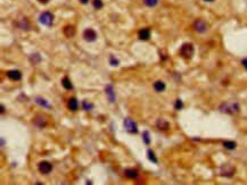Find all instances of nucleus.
Segmentation results:
<instances>
[{
	"label": "nucleus",
	"mask_w": 247,
	"mask_h": 185,
	"mask_svg": "<svg viewBox=\"0 0 247 185\" xmlns=\"http://www.w3.org/2000/svg\"><path fill=\"white\" fill-rule=\"evenodd\" d=\"M220 110L224 114H236L239 111V104L237 102H224L220 106Z\"/></svg>",
	"instance_id": "nucleus-1"
},
{
	"label": "nucleus",
	"mask_w": 247,
	"mask_h": 185,
	"mask_svg": "<svg viewBox=\"0 0 247 185\" xmlns=\"http://www.w3.org/2000/svg\"><path fill=\"white\" fill-rule=\"evenodd\" d=\"M195 49L191 43H183L182 47L180 48V56L184 59H190L194 56Z\"/></svg>",
	"instance_id": "nucleus-2"
},
{
	"label": "nucleus",
	"mask_w": 247,
	"mask_h": 185,
	"mask_svg": "<svg viewBox=\"0 0 247 185\" xmlns=\"http://www.w3.org/2000/svg\"><path fill=\"white\" fill-rule=\"evenodd\" d=\"M39 22L43 25H47V26H50L53 25V22H54V16L49 11H43L42 14H40L39 16Z\"/></svg>",
	"instance_id": "nucleus-3"
},
{
	"label": "nucleus",
	"mask_w": 247,
	"mask_h": 185,
	"mask_svg": "<svg viewBox=\"0 0 247 185\" xmlns=\"http://www.w3.org/2000/svg\"><path fill=\"white\" fill-rule=\"evenodd\" d=\"M123 124H124V128L129 133H131V134H137L138 133V126H137L136 122H133L131 118H129V117L125 118L124 122H123Z\"/></svg>",
	"instance_id": "nucleus-4"
},
{
	"label": "nucleus",
	"mask_w": 247,
	"mask_h": 185,
	"mask_svg": "<svg viewBox=\"0 0 247 185\" xmlns=\"http://www.w3.org/2000/svg\"><path fill=\"white\" fill-rule=\"evenodd\" d=\"M207 28H208V25L204 19H197L194 23V30L198 33H204L207 31Z\"/></svg>",
	"instance_id": "nucleus-5"
},
{
	"label": "nucleus",
	"mask_w": 247,
	"mask_h": 185,
	"mask_svg": "<svg viewBox=\"0 0 247 185\" xmlns=\"http://www.w3.org/2000/svg\"><path fill=\"white\" fill-rule=\"evenodd\" d=\"M220 174L224 177H231L234 174H235V167L230 164H226L221 167L220 169Z\"/></svg>",
	"instance_id": "nucleus-6"
},
{
	"label": "nucleus",
	"mask_w": 247,
	"mask_h": 185,
	"mask_svg": "<svg viewBox=\"0 0 247 185\" xmlns=\"http://www.w3.org/2000/svg\"><path fill=\"white\" fill-rule=\"evenodd\" d=\"M38 169H39V172H40L41 174L47 175V174H49V173L51 172L53 166H51V164L48 163V161H41V163L39 164V166H38Z\"/></svg>",
	"instance_id": "nucleus-7"
},
{
	"label": "nucleus",
	"mask_w": 247,
	"mask_h": 185,
	"mask_svg": "<svg viewBox=\"0 0 247 185\" xmlns=\"http://www.w3.org/2000/svg\"><path fill=\"white\" fill-rule=\"evenodd\" d=\"M83 39L85 41H88V42H93L97 39V33L92 28H87L83 32Z\"/></svg>",
	"instance_id": "nucleus-8"
},
{
	"label": "nucleus",
	"mask_w": 247,
	"mask_h": 185,
	"mask_svg": "<svg viewBox=\"0 0 247 185\" xmlns=\"http://www.w3.org/2000/svg\"><path fill=\"white\" fill-rule=\"evenodd\" d=\"M7 77L10 79L11 81H19L22 79V73L17 69H13V71H8L7 72Z\"/></svg>",
	"instance_id": "nucleus-9"
},
{
	"label": "nucleus",
	"mask_w": 247,
	"mask_h": 185,
	"mask_svg": "<svg viewBox=\"0 0 247 185\" xmlns=\"http://www.w3.org/2000/svg\"><path fill=\"white\" fill-rule=\"evenodd\" d=\"M156 127L160 130V131H167L168 128H170V123L167 122V120H165L164 118H160V119H157V122H156Z\"/></svg>",
	"instance_id": "nucleus-10"
},
{
	"label": "nucleus",
	"mask_w": 247,
	"mask_h": 185,
	"mask_svg": "<svg viewBox=\"0 0 247 185\" xmlns=\"http://www.w3.org/2000/svg\"><path fill=\"white\" fill-rule=\"evenodd\" d=\"M75 32L77 31H75V27L73 25H66L63 28V33L66 38H73L75 35Z\"/></svg>",
	"instance_id": "nucleus-11"
},
{
	"label": "nucleus",
	"mask_w": 247,
	"mask_h": 185,
	"mask_svg": "<svg viewBox=\"0 0 247 185\" xmlns=\"http://www.w3.org/2000/svg\"><path fill=\"white\" fill-rule=\"evenodd\" d=\"M105 92L107 94V96H108V99H109V102H115V93H114V90H113V85L112 84H108V85H106V88H105Z\"/></svg>",
	"instance_id": "nucleus-12"
},
{
	"label": "nucleus",
	"mask_w": 247,
	"mask_h": 185,
	"mask_svg": "<svg viewBox=\"0 0 247 185\" xmlns=\"http://www.w3.org/2000/svg\"><path fill=\"white\" fill-rule=\"evenodd\" d=\"M138 36H139L140 40L147 41V40H149V38H150V31H149L148 28H142V30L139 31Z\"/></svg>",
	"instance_id": "nucleus-13"
},
{
	"label": "nucleus",
	"mask_w": 247,
	"mask_h": 185,
	"mask_svg": "<svg viewBox=\"0 0 247 185\" xmlns=\"http://www.w3.org/2000/svg\"><path fill=\"white\" fill-rule=\"evenodd\" d=\"M67 107H69L70 110L77 111L78 108H79V102H78V100H77L75 98H70L69 101H67Z\"/></svg>",
	"instance_id": "nucleus-14"
},
{
	"label": "nucleus",
	"mask_w": 247,
	"mask_h": 185,
	"mask_svg": "<svg viewBox=\"0 0 247 185\" xmlns=\"http://www.w3.org/2000/svg\"><path fill=\"white\" fill-rule=\"evenodd\" d=\"M33 123L38 126V127H45L47 125V120L43 116H37L34 119H33Z\"/></svg>",
	"instance_id": "nucleus-15"
},
{
	"label": "nucleus",
	"mask_w": 247,
	"mask_h": 185,
	"mask_svg": "<svg viewBox=\"0 0 247 185\" xmlns=\"http://www.w3.org/2000/svg\"><path fill=\"white\" fill-rule=\"evenodd\" d=\"M17 25H18V27L19 28H22V30H24V31H29L30 30V23H29V20L24 17V18H22L18 23H17Z\"/></svg>",
	"instance_id": "nucleus-16"
},
{
	"label": "nucleus",
	"mask_w": 247,
	"mask_h": 185,
	"mask_svg": "<svg viewBox=\"0 0 247 185\" xmlns=\"http://www.w3.org/2000/svg\"><path fill=\"white\" fill-rule=\"evenodd\" d=\"M124 175H125V177H128L130 180H136L139 174H138V172L136 169H126L124 172Z\"/></svg>",
	"instance_id": "nucleus-17"
},
{
	"label": "nucleus",
	"mask_w": 247,
	"mask_h": 185,
	"mask_svg": "<svg viewBox=\"0 0 247 185\" xmlns=\"http://www.w3.org/2000/svg\"><path fill=\"white\" fill-rule=\"evenodd\" d=\"M165 88H166V85H165V83L163 81H156L154 83V90L156 92H163L165 90Z\"/></svg>",
	"instance_id": "nucleus-18"
},
{
	"label": "nucleus",
	"mask_w": 247,
	"mask_h": 185,
	"mask_svg": "<svg viewBox=\"0 0 247 185\" xmlns=\"http://www.w3.org/2000/svg\"><path fill=\"white\" fill-rule=\"evenodd\" d=\"M29 60L31 61V64L32 65H37V64H39L40 61H41V57H40V55L39 54H32L30 57H29Z\"/></svg>",
	"instance_id": "nucleus-19"
},
{
	"label": "nucleus",
	"mask_w": 247,
	"mask_h": 185,
	"mask_svg": "<svg viewBox=\"0 0 247 185\" xmlns=\"http://www.w3.org/2000/svg\"><path fill=\"white\" fill-rule=\"evenodd\" d=\"M62 85H63L66 90H72V89H73V85H72V83H71V81H70V79H69L67 76L63 77V80H62Z\"/></svg>",
	"instance_id": "nucleus-20"
},
{
	"label": "nucleus",
	"mask_w": 247,
	"mask_h": 185,
	"mask_svg": "<svg viewBox=\"0 0 247 185\" xmlns=\"http://www.w3.org/2000/svg\"><path fill=\"white\" fill-rule=\"evenodd\" d=\"M223 147H224L226 149H228V150H234V149L237 147V144H236V142H234V141H224V142H223Z\"/></svg>",
	"instance_id": "nucleus-21"
},
{
	"label": "nucleus",
	"mask_w": 247,
	"mask_h": 185,
	"mask_svg": "<svg viewBox=\"0 0 247 185\" xmlns=\"http://www.w3.org/2000/svg\"><path fill=\"white\" fill-rule=\"evenodd\" d=\"M147 157H148V159H149L152 163H154V164H157V158H156V156H155L154 151H152V150H148V151H147Z\"/></svg>",
	"instance_id": "nucleus-22"
},
{
	"label": "nucleus",
	"mask_w": 247,
	"mask_h": 185,
	"mask_svg": "<svg viewBox=\"0 0 247 185\" xmlns=\"http://www.w3.org/2000/svg\"><path fill=\"white\" fill-rule=\"evenodd\" d=\"M35 101H37V103H39L40 106H43V107H47V108H49L50 107V104L43 99V98H40V96H37L35 98Z\"/></svg>",
	"instance_id": "nucleus-23"
},
{
	"label": "nucleus",
	"mask_w": 247,
	"mask_h": 185,
	"mask_svg": "<svg viewBox=\"0 0 247 185\" xmlns=\"http://www.w3.org/2000/svg\"><path fill=\"white\" fill-rule=\"evenodd\" d=\"M142 140H144L145 144H147V145L150 143V139H149V133H148V131L142 132Z\"/></svg>",
	"instance_id": "nucleus-24"
},
{
	"label": "nucleus",
	"mask_w": 247,
	"mask_h": 185,
	"mask_svg": "<svg viewBox=\"0 0 247 185\" xmlns=\"http://www.w3.org/2000/svg\"><path fill=\"white\" fill-rule=\"evenodd\" d=\"M82 107L84 110H92L93 108V104L91 102H88V101H83L82 102Z\"/></svg>",
	"instance_id": "nucleus-25"
},
{
	"label": "nucleus",
	"mask_w": 247,
	"mask_h": 185,
	"mask_svg": "<svg viewBox=\"0 0 247 185\" xmlns=\"http://www.w3.org/2000/svg\"><path fill=\"white\" fill-rule=\"evenodd\" d=\"M92 5H93V7H95L96 9H100V8H103V6H104V3H103L101 0H93V1H92Z\"/></svg>",
	"instance_id": "nucleus-26"
},
{
	"label": "nucleus",
	"mask_w": 247,
	"mask_h": 185,
	"mask_svg": "<svg viewBox=\"0 0 247 185\" xmlns=\"http://www.w3.org/2000/svg\"><path fill=\"white\" fill-rule=\"evenodd\" d=\"M144 2H145V5L148 6V7H155V6L157 5L158 0H144Z\"/></svg>",
	"instance_id": "nucleus-27"
},
{
	"label": "nucleus",
	"mask_w": 247,
	"mask_h": 185,
	"mask_svg": "<svg viewBox=\"0 0 247 185\" xmlns=\"http://www.w3.org/2000/svg\"><path fill=\"white\" fill-rule=\"evenodd\" d=\"M174 108H175L176 110H181V109L183 108V103H182V101H181L180 99H176V101H175V103H174Z\"/></svg>",
	"instance_id": "nucleus-28"
},
{
	"label": "nucleus",
	"mask_w": 247,
	"mask_h": 185,
	"mask_svg": "<svg viewBox=\"0 0 247 185\" xmlns=\"http://www.w3.org/2000/svg\"><path fill=\"white\" fill-rule=\"evenodd\" d=\"M109 64H111L112 66H119V60H117L116 58H114V56H111V58H109Z\"/></svg>",
	"instance_id": "nucleus-29"
},
{
	"label": "nucleus",
	"mask_w": 247,
	"mask_h": 185,
	"mask_svg": "<svg viewBox=\"0 0 247 185\" xmlns=\"http://www.w3.org/2000/svg\"><path fill=\"white\" fill-rule=\"evenodd\" d=\"M242 64H243V66L247 69V59H243V60H242Z\"/></svg>",
	"instance_id": "nucleus-30"
},
{
	"label": "nucleus",
	"mask_w": 247,
	"mask_h": 185,
	"mask_svg": "<svg viewBox=\"0 0 247 185\" xmlns=\"http://www.w3.org/2000/svg\"><path fill=\"white\" fill-rule=\"evenodd\" d=\"M81 3H83V5H85V3H88L89 2V0H79Z\"/></svg>",
	"instance_id": "nucleus-31"
},
{
	"label": "nucleus",
	"mask_w": 247,
	"mask_h": 185,
	"mask_svg": "<svg viewBox=\"0 0 247 185\" xmlns=\"http://www.w3.org/2000/svg\"><path fill=\"white\" fill-rule=\"evenodd\" d=\"M38 1H39L40 3H47V2L49 1V0H38Z\"/></svg>",
	"instance_id": "nucleus-32"
},
{
	"label": "nucleus",
	"mask_w": 247,
	"mask_h": 185,
	"mask_svg": "<svg viewBox=\"0 0 247 185\" xmlns=\"http://www.w3.org/2000/svg\"><path fill=\"white\" fill-rule=\"evenodd\" d=\"M3 112H5V106L1 104V114H3Z\"/></svg>",
	"instance_id": "nucleus-33"
},
{
	"label": "nucleus",
	"mask_w": 247,
	"mask_h": 185,
	"mask_svg": "<svg viewBox=\"0 0 247 185\" xmlns=\"http://www.w3.org/2000/svg\"><path fill=\"white\" fill-rule=\"evenodd\" d=\"M204 1H207V2H212V1H214V0H204Z\"/></svg>",
	"instance_id": "nucleus-34"
}]
</instances>
